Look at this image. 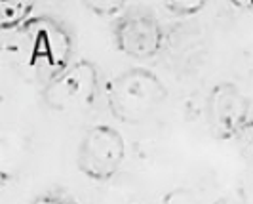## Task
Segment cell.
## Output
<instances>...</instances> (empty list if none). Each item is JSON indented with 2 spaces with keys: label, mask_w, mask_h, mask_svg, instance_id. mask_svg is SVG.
<instances>
[{
  "label": "cell",
  "mask_w": 253,
  "mask_h": 204,
  "mask_svg": "<svg viewBox=\"0 0 253 204\" xmlns=\"http://www.w3.org/2000/svg\"><path fill=\"white\" fill-rule=\"evenodd\" d=\"M75 33L53 15H33L23 27L4 35L8 63L27 80L48 84L73 63Z\"/></svg>",
  "instance_id": "6da1fadb"
},
{
  "label": "cell",
  "mask_w": 253,
  "mask_h": 204,
  "mask_svg": "<svg viewBox=\"0 0 253 204\" xmlns=\"http://www.w3.org/2000/svg\"><path fill=\"white\" fill-rule=\"evenodd\" d=\"M107 107L114 120L137 126L168 100V86L152 69L135 65L120 71L107 86Z\"/></svg>",
  "instance_id": "7a4b0ae2"
},
{
  "label": "cell",
  "mask_w": 253,
  "mask_h": 204,
  "mask_svg": "<svg viewBox=\"0 0 253 204\" xmlns=\"http://www.w3.org/2000/svg\"><path fill=\"white\" fill-rule=\"evenodd\" d=\"M99 92V67L91 59L80 57L40 88V100L53 113H80L95 103Z\"/></svg>",
  "instance_id": "3957f363"
},
{
  "label": "cell",
  "mask_w": 253,
  "mask_h": 204,
  "mask_svg": "<svg viewBox=\"0 0 253 204\" xmlns=\"http://www.w3.org/2000/svg\"><path fill=\"white\" fill-rule=\"evenodd\" d=\"M126 140L111 124L89 126L76 149V168L93 183H103L122 172L126 160Z\"/></svg>",
  "instance_id": "277c9868"
},
{
  "label": "cell",
  "mask_w": 253,
  "mask_h": 204,
  "mask_svg": "<svg viewBox=\"0 0 253 204\" xmlns=\"http://www.w3.org/2000/svg\"><path fill=\"white\" fill-rule=\"evenodd\" d=\"M116 50L131 59L147 61L156 57L168 44V29L147 8H127L113 21Z\"/></svg>",
  "instance_id": "5b68a950"
},
{
  "label": "cell",
  "mask_w": 253,
  "mask_h": 204,
  "mask_svg": "<svg viewBox=\"0 0 253 204\" xmlns=\"http://www.w3.org/2000/svg\"><path fill=\"white\" fill-rule=\"evenodd\" d=\"M206 120L217 140L234 141L252 120V102L236 82L221 80L206 98Z\"/></svg>",
  "instance_id": "8992f818"
},
{
  "label": "cell",
  "mask_w": 253,
  "mask_h": 204,
  "mask_svg": "<svg viewBox=\"0 0 253 204\" xmlns=\"http://www.w3.org/2000/svg\"><path fill=\"white\" fill-rule=\"evenodd\" d=\"M91 204H145V189L135 176L120 172L114 178L97 183Z\"/></svg>",
  "instance_id": "52a82bcc"
},
{
  "label": "cell",
  "mask_w": 253,
  "mask_h": 204,
  "mask_svg": "<svg viewBox=\"0 0 253 204\" xmlns=\"http://www.w3.org/2000/svg\"><path fill=\"white\" fill-rule=\"evenodd\" d=\"M33 10L35 6L31 2H2L0 6V29L2 33H12L17 31L19 27H23L33 17Z\"/></svg>",
  "instance_id": "ba28073f"
},
{
  "label": "cell",
  "mask_w": 253,
  "mask_h": 204,
  "mask_svg": "<svg viewBox=\"0 0 253 204\" xmlns=\"http://www.w3.org/2000/svg\"><path fill=\"white\" fill-rule=\"evenodd\" d=\"M84 8L93 13V15L101 17V19H113V21H116L129 6H127L126 2H86Z\"/></svg>",
  "instance_id": "9c48e42d"
},
{
  "label": "cell",
  "mask_w": 253,
  "mask_h": 204,
  "mask_svg": "<svg viewBox=\"0 0 253 204\" xmlns=\"http://www.w3.org/2000/svg\"><path fill=\"white\" fill-rule=\"evenodd\" d=\"M160 204H202L200 195L190 187H173L162 197Z\"/></svg>",
  "instance_id": "30bf717a"
},
{
  "label": "cell",
  "mask_w": 253,
  "mask_h": 204,
  "mask_svg": "<svg viewBox=\"0 0 253 204\" xmlns=\"http://www.w3.org/2000/svg\"><path fill=\"white\" fill-rule=\"evenodd\" d=\"M29 204H80V203L69 191L59 189V187H53V189H48V191L38 193L37 197L31 199Z\"/></svg>",
  "instance_id": "8fae6325"
},
{
  "label": "cell",
  "mask_w": 253,
  "mask_h": 204,
  "mask_svg": "<svg viewBox=\"0 0 253 204\" xmlns=\"http://www.w3.org/2000/svg\"><path fill=\"white\" fill-rule=\"evenodd\" d=\"M236 147L240 151L242 158L248 162L250 168H253V118L242 128V132L236 136Z\"/></svg>",
  "instance_id": "7c38bea8"
},
{
  "label": "cell",
  "mask_w": 253,
  "mask_h": 204,
  "mask_svg": "<svg viewBox=\"0 0 253 204\" xmlns=\"http://www.w3.org/2000/svg\"><path fill=\"white\" fill-rule=\"evenodd\" d=\"M206 8V2H166L164 10L173 17H192Z\"/></svg>",
  "instance_id": "4fadbf2b"
},
{
  "label": "cell",
  "mask_w": 253,
  "mask_h": 204,
  "mask_svg": "<svg viewBox=\"0 0 253 204\" xmlns=\"http://www.w3.org/2000/svg\"><path fill=\"white\" fill-rule=\"evenodd\" d=\"M236 197L242 204H253V168L240 176L236 185Z\"/></svg>",
  "instance_id": "5bb4252c"
},
{
  "label": "cell",
  "mask_w": 253,
  "mask_h": 204,
  "mask_svg": "<svg viewBox=\"0 0 253 204\" xmlns=\"http://www.w3.org/2000/svg\"><path fill=\"white\" fill-rule=\"evenodd\" d=\"M210 204H242L240 201H238V197L234 195V197H228V195H225V197H219V199H215L213 203Z\"/></svg>",
  "instance_id": "9a60e30c"
},
{
  "label": "cell",
  "mask_w": 253,
  "mask_h": 204,
  "mask_svg": "<svg viewBox=\"0 0 253 204\" xmlns=\"http://www.w3.org/2000/svg\"><path fill=\"white\" fill-rule=\"evenodd\" d=\"M232 6L240 10H253V0L252 2H232Z\"/></svg>",
  "instance_id": "2e32d148"
}]
</instances>
